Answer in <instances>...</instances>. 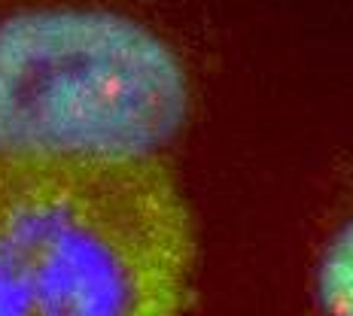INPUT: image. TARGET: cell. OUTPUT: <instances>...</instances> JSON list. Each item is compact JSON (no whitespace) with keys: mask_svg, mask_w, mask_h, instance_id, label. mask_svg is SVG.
<instances>
[{"mask_svg":"<svg viewBox=\"0 0 353 316\" xmlns=\"http://www.w3.org/2000/svg\"><path fill=\"white\" fill-rule=\"evenodd\" d=\"M192 262L159 158L0 156V316H180Z\"/></svg>","mask_w":353,"mask_h":316,"instance_id":"cell-1","label":"cell"},{"mask_svg":"<svg viewBox=\"0 0 353 316\" xmlns=\"http://www.w3.org/2000/svg\"><path fill=\"white\" fill-rule=\"evenodd\" d=\"M189 119L180 55L92 6L0 19V156L156 158Z\"/></svg>","mask_w":353,"mask_h":316,"instance_id":"cell-2","label":"cell"},{"mask_svg":"<svg viewBox=\"0 0 353 316\" xmlns=\"http://www.w3.org/2000/svg\"><path fill=\"white\" fill-rule=\"evenodd\" d=\"M314 295L323 316H353V216L323 249Z\"/></svg>","mask_w":353,"mask_h":316,"instance_id":"cell-3","label":"cell"}]
</instances>
